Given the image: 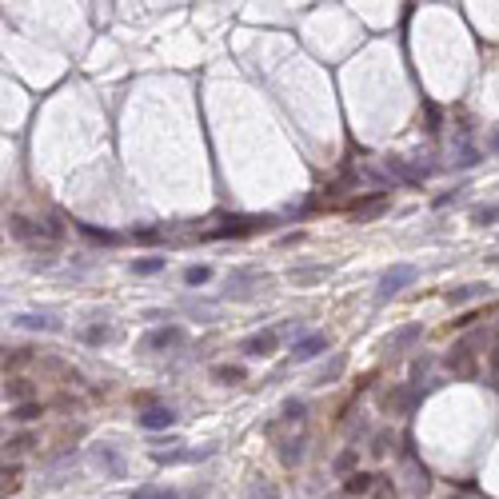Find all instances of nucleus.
<instances>
[{
	"label": "nucleus",
	"mask_w": 499,
	"mask_h": 499,
	"mask_svg": "<svg viewBox=\"0 0 499 499\" xmlns=\"http://www.w3.org/2000/svg\"><path fill=\"white\" fill-rule=\"evenodd\" d=\"M387 172H395V176H400L404 184H419V180H424V176H419V168H408V164H404L400 156L387 160Z\"/></svg>",
	"instance_id": "nucleus-11"
},
{
	"label": "nucleus",
	"mask_w": 499,
	"mask_h": 499,
	"mask_svg": "<svg viewBox=\"0 0 499 499\" xmlns=\"http://www.w3.org/2000/svg\"><path fill=\"white\" fill-rule=\"evenodd\" d=\"M208 448H200V452H180V448H168V452H164V448H156V452H152V459H156V463H196V459H208Z\"/></svg>",
	"instance_id": "nucleus-9"
},
{
	"label": "nucleus",
	"mask_w": 499,
	"mask_h": 499,
	"mask_svg": "<svg viewBox=\"0 0 499 499\" xmlns=\"http://www.w3.org/2000/svg\"><path fill=\"white\" fill-rule=\"evenodd\" d=\"M276 343H280L276 332H256V336H248V340L240 343V352L252 356V360H264V356H272V352H276Z\"/></svg>",
	"instance_id": "nucleus-5"
},
{
	"label": "nucleus",
	"mask_w": 499,
	"mask_h": 499,
	"mask_svg": "<svg viewBox=\"0 0 499 499\" xmlns=\"http://www.w3.org/2000/svg\"><path fill=\"white\" fill-rule=\"evenodd\" d=\"M12 419H16V424H32V419H40V404H21V408H12Z\"/></svg>",
	"instance_id": "nucleus-20"
},
{
	"label": "nucleus",
	"mask_w": 499,
	"mask_h": 499,
	"mask_svg": "<svg viewBox=\"0 0 499 499\" xmlns=\"http://www.w3.org/2000/svg\"><path fill=\"white\" fill-rule=\"evenodd\" d=\"M476 164H479V152L472 144H463V148L455 152V168H476Z\"/></svg>",
	"instance_id": "nucleus-21"
},
{
	"label": "nucleus",
	"mask_w": 499,
	"mask_h": 499,
	"mask_svg": "<svg viewBox=\"0 0 499 499\" xmlns=\"http://www.w3.org/2000/svg\"><path fill=\"white\" fill-rule=\"evenodd\" d=\"M415 276H419V272H415L411 264H395L391 272H384V280H380V292H376V300H380V304H387L391 295H400L404 288H408V284H415Z\"/></svg>",
	"instance_id": "nucleus-2"
},
{
	"label": "nucleus",
	"mask_w": 499,
	"mask_h": 499,
	"mask_svg": "<svg viewBox=\"0 0 499 499\" xmlns=\"http://www.w3.org/2000/svg\"><path fill=\"white\" fill-rule=\"evenodd\" d=\"M136 424L144 431H164V428H172V424H176V411L168 408V404H152V408H144L136 415Z\"/></svg>",
	"instance_id": "nucleus-4"
},
{
	"label": "nucleus",
	"mask_w": 499,
	"mask_h": 499,
	"mask_svg": "<svg viewBox=\"0 0 499 499\" xmlns=\"http://www.w3.org/2000/svg\"><path fill=\"white\" fill-rule=\"evenodd\" d=\"M84 340H88V343H104V340H112V328H104V324H92L88 332H84Z\"/></svg>",
	"instance_id": "nucleus-25"
},
{
	"label": "nucleus",
	"mask_w": 499,
	"mask_h": 499,
	"mask_svg": "<svg viewBox=\"0 0 499 499\" xmlns=\"http://www.w3.org/2000/svg\"><path fill=\"white\" fill-rule=\"evenodd\" d=\"M208 280H212V268H204V264L184 268V284H188V288H200V284H208Z\"/></svg>",
	"instance_id": "nucleus-14"
},
{
	"label": "nucleus",
	"mask_w": 499,
	"mask_h": 499,
	"mask_svg": "<svg viewBox=\"0 0 499 499\" xmlns=\"http://www.w3.org/2000/svg\"><path fill=\"white\" fill-rule=\"evenodd\" d=\"M164 264H168L164 256H148V260H136V264H132V272L136 276H156V272H164Z\"/></svg>",
	"instance_id": "nucleus-16"
},
{
	"label": "nucleus",
	"mask_w": 499,
	"mask_h": 499,
	"mask_svg": "<svg viewBox=\"0 0 499 499\" xmlns=\"http://www.w3.org/2000/svg\"><path fill=\"white\" fill-rule=\"evenodd\" d=\"M304 411H308L304 400H288V404H284V419H295V424H300V419H304Z\"/></svg>",
	"instance_id": "nucleus-26"
},
{
	"label": "nucleus",
	"mask_w": 499,
	"mask_h": 499,
	"mask_svg": "<svg viewBox=\"0 0 499 499\" xmlns=\"http://www.w3.org/2000/svg\"><path fill=\"white\" fill-rule=\"evenodd\" d=\"M4 448H8V455H21V452H28V448H32V439H28V435H16V439H8Z\"/></svg>",
	"instance_id": "nucleus-28"
},
{
	"label": "nucleus",
	"mask_w": 499,
	"mask_h": 499,
	"mask_svg": "<svg viewBox=\"0 0 499 499\" xmlns=\"http://www.w3.org/2000/svg\"><path fill=\"white\" fill-rule=\"evenodd\" d=\"M340 372H343V360H336L332 367H324V372H319V380H316V384H332V380H336Z\"/></svg>",
	"instance_id": "nucleus-30"
},
{
	"label": "nucleus",
	"mask_w": 499,
	"mask_h": 499,
	"mask_svg": "<svg viewBox=\"0 0 499 499\" xmlns=\"http://www.w3.org/2000/svg\"><path fill=\"white\" fill-rule=\"evenodd\" d=\"M415 340H424V328H419V324H404L400 332H391V336H387L384 348H387V356H400V352H408Z\"/></svg>",
	"instance_id": "nucleus-6"
},
{
	"label": "nucleus",
	"mask_w": 499,
	"mask_h": 499,
	"mask_svg": "<svg viewBox=\"0 0 499 499\" xmlns=\"http://www.w3.org/2000/svg\"><path fill=\"white\" fill-rule=\"evenodd\" d=\"M476 295H487V288H483V284H463V288L448 292V304H467V300H476Z\"/></svg>",
	"instance_id": "nucleus-12"
},
{
	"label": "nucleus",
	"mask_w": 499,
	"mask_h": 499,
	"mask_svg": "<svg viewBox=\"0 0 499 499\" xmlns=\"http://www.w3.org/2000/svg\"><path fill=\"white\" fill-rule=\"evenodd\" d=\"M76 232L88 236V240H96V244H116V240H120L116 232H100V228H92V224H76Z\"/></svg>",
	"instance_id": "nucleus-17"
},
{
	"label": "nucleus",
	"mask_w": 499,
	"mask_h": 499,
	"mask_svg": "<svg viewBox=\"0 0 499 499\" xmlns=\"http://www.w3.org/2000/svg\"><path fill=\"white\" fill-rule=\"evenodd\" d=\"M324 348H328V336H324V332H312V336H304V340L292 343V360L295 363H308V360H316Z\"/></svg>",
	"instance_id": "nucleus-7"
},
{
	"label": "nucleus",
	"mask_w": 499,
	"mask_h": 499,
	"mask_svg": "<svg viewBox=\"0 0 499 499\" xmlns=\"http://www.w3.org/2000/svg\"><path fill=\"white\" fill-rule=\"evenodd\" d=\"M160 236H164V228H132V240L136 244H156Z\"/></svg>",
	"instance_id": "nucleus-23"
},
{
	"label": "nucleus",
	"mask_w": 499,
	"mask_h": 499,
	"mask_svg": "<svg viewBox=\"0 0 499 499\" xmlns=\"http://www.w3.org/2000/svg\"><path fill=\"white\" fill-rule=\"evenodd\" d=\"M21 395H28V384H24V380L8 384V400H21Z\"/></svg>",
	"instance_id": "nucleus-32"
},
{
	"label": "nucleus",
	"mask_w": 499,
	"mask_h": 499,
	"mask_svg": "<svg viewBox=\"0 0 499 499\" xmlns=\"http://www.w3.org/2000/svg\"><path fill=\"white\" fill-rule=\"evenodd\" d=\"M372 479H376V476H367V472H356V476L343 479V491H348V496H367V491H372Z\"/></svg>",
	"instance_id": "nucleus-10"
},
{
	"label": "nucleus",
	"mask_w": 499,
	"mask_h": 499,
	"mask_svg": "<svg viewBox=\"0 0 499 499\" xmlns=\"http://www.w3.org/2000/svg\"><path fill=\"white\" fill-rule=\"evenodd\" d=\"M96 459H100V463L108 467V476H124V459H120V455H116L112 448H100V452H96Z\"/></svg>",
	"instance_id": "nucleus-15"
},
{
	"label": "nucleus",
	"mask_w": 499,
	"mask_h": 499,
	"mask_svg": "<svg viewBox=\"0 0 499 499\" xmlns=\"http://www.w3.org/2000/svg\"><path fill=\"white\" fill-rule=\"evenodd\" d=\"M216 380H224V384H240V380H244V367H216Z\"/></svg>",
	"instance_id": "nucleus-27"
},
{
	"label": "nucleus",
	"mask_w": 499,
	"mask_h": 499,
	"mask_svg": "<svg viewBox=\"0 0 499 499\" xmlns=\"http://www.w3.org/2000/svg\"><path fill=\"white\" fill-rule=\"evenodd\" d=\"M463 196V188H452V192H443V196H435V208H448V204H455Z\"/></svg>",
	"instance_id": "nucleus-31"
},
{
	"label": "nucleus",
	"mask_w": 499,
	"mask_h": 499,
	"mask_svg": "<svg viewBox=\"0 0 499 499\" xmlns=\"http://www.w3.org/2000/svg\"><path fill=\"white\" fill-rule=\"evenodd\" d=\"M476 224H479V228H487V224H499V204H487V208H479V212H476Z\"/></svg>",
	"instance_id": "nucleus-24"
},
{
	"label": "nucleus",
	"mask_w": 499,
	"mask_h": 499,
	"mask_svg": "<svg viewBox=\"0 0 499 499\" xmlns=\"http://www.w3.org/2000/svg\"><path fill=\"white\" fill-rule=\"evenodd\" d=\"M132 499H176V491H164V487H152V483H144L132 491Z\"/></svg>",
	"instance_id": "nucleus-19"
},
{
	"label": "nucleus",
	"mask_w": 499,
	"mask_h": 499,
	"mask_svg": "<svg viewBox=\"0 0 499 499\" xmlns=\"http://www.w3.org/2000/svg\"><path fill=\"white\" fill-rule=\"evenodd\" d=\"M487 152H499V132H491V136H487Z\"/></svg>",
	"instance_id": "nucleus-33"
},
{
	"label": "nucleus",
	"mask_w": 499,
	"mask_h": 499,
	"mask_svg": "<svg viewBox=\"0 0 499 499\" xmlns=\"http://www.w3.org/2000/svg\"><path fill=\"white\" fill-rule=\"evenodd\" d=\"M448 367H452L455 376H476V356H472V348H467V343H455L452 356H448Z\"/></svg>",
	"instance_id": "nucleus-8"
},
{
	"label": "nucleus",
	"mask_w": 499,
	"mask_h": 499,
	"mask_svg": "<svg viewBox=\"0 0 499 499\" xmlns=\"http://www.w3.org/2000/svg\"><path fill=\"white\" fill-rule=\"evenodd\" d=\"M276 224V216H228L224 224L216 228L212 236H220V240H236V236H256V232H268Z\"/></svg>",
	"instance_id": "nucleus-1"
},
{
	"label": "nucleus",
	"mask_w": 499,
	"mask_h": 499,
	"mask_svg": "<svg viewBox=\"0 0 499 499\" xmlns=\"http://www.w3.org/2000/svg\"><path fill=\"white\" fill-rule=\"evenodd\" d=\"M356 459H360V452H356V448H348V452L336 455V463H332V467L343 476V472H352V467H356Z\"/></svg>",
	"instance_id": "nucleus-22"
},
{
	"label": "nucleus",
	"mask_w": 499,
	"mask_h": 499,
	"mask_svg": "<svg viewBox=\"0 0 499 499\" xmlns=\"http://www.w3.org/2000/svg\"><path fill=\"white\" fill-rule=\"evenodd\" d=\"M324 276H328V268H292L288 280H292V284H316V280H324Z\"/></svg>",
	"instance_id": "nucleus-13"
},
{
	"label": "nucleus",
	"mask_w": 499,
	"mask_h": 499,
	"mask_svg": "<svg viewBox=\"0 0 499 499\" xmlns=\"http://www.w3.org/2000/svg\"><path fill=\"white\" fill-rule=\"evenodd\" d=\"M16 324L28 328V332H52L56 328V319H45V316H16Z\"/></svg>",
	"instance_id": "nucleus-18"
},
{
	"label": "nucleus",
	"mask_w": 499,
	"mask_h": 499,
	"mask_svg": "<svg viewBox=\"0 0 499 499\" xmlns=\"http://www.w3.org/2000/svg\"><path fill=\"white\" fill-rule=\"evenodd\" d=\"M387 452H391V435L380 431V435H376V443H372V455H387Z\"/></svg>",
	"instance_id": "nucleus-29"
},
{
	"label": "nucleus",
	"mask_w": 499,
	"mask_h": 499,
	"mask_svg": "<svg viewBox=\"0 0 499 499\" xmlns=\"http://www.w3.org/2000/svg\"><path fill=\"white\" fill-rule=\"evenodd\" d=\"M176 343H184V328L180 324H164L156 332H148V336L140 340V348H144V352H164V348H176Z\"/></svg>",
	"instance_id": "nucleus-3"
}]
</instances>
